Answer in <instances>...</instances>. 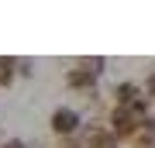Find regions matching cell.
<instances>
[{"label":"cell","instance_id":"cell-1","mask_svg":"<svg viewBox=\"0 0 155 148\" xmlns=\"http://www.w3.org/2000/svg\"><path fill=\"white\" fill-rule=\"evenodd\" d=\"M52 131L55 134H76L79 131V114L72 107H59L52 114Z\"/></svg>","mask_w":155,"mask_h":148},{"label":"cell","instance_id":"cell-2","mask_svg":"<svg viewBox=\"0 0 155 148\" xmlns=\"http://www.w3.org/2000/svg\"><path fill=\"white\" fill-rule=\"evenodd\" d=\"M14 66H17L14 59H0V86H7L14 79Z\"/></svg>","mask_w":155,"mask_h":148},{"label":"cell","instance_id":"cell-3","mask_svg":"<svg viewBox=\"0 0 155 148\" xmlns=\"http://www.w3.org/2000/svg\"><path fill=\"white\" fill-rule=\"evenodd\" d=\"M0 148H28V145H24V141H4Z\"/></svg>","mask_w":155,"mask_h":148}]
</instances>
